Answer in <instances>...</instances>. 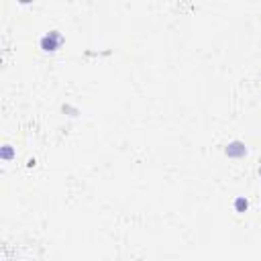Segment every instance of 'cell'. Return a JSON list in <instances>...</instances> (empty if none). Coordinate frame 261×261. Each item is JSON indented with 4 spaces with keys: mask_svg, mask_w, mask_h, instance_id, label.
Listing matches in <instances>:
<instances>
[{
    "mask_svg": "<svg viewBox=\"0 0 261 261\" xmlns=\"http://www.w3.org/2000/svg\"><path fill=\"white\" fill-rule=\"evenodd\" d=\"M237 208H247V200L239 198V200H237Z\"/></svg>",
    "mask_w": 261,
    "mask_h": 261,
    "instance_id": "obj_1",
    "label": "cell"
}]
</instances>
